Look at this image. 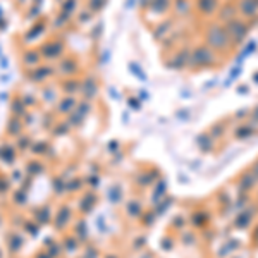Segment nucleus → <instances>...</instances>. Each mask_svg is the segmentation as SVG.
<instances>
[{"label": "nucleus", "mask_w": 258, "mask_h": 258, "mask_svg": "<svg viewBox=\"0 0 258 258\" xmlns=\"http://www.w3.org/2000/svg\"><path fill=\"white\" fill-rule=\"evenodd\" d=\"M76 88H80V85H78L76 81H64L62 83V90L68 91V93H73Z\"/></svg>", "instance_id": "9"}, {"label": "nucleus", "mask_w": 258, "mask_h": 258, "mask_svg": "<svg viewBox=\"0 0 258 258\" xmlns=\"http://www.w3.org/2000/svg\"><path fill=\"white\" fill-rule=\"evenodd\" d=\"M6 18H0V30H6Z\"/></svg>", "instance_id": "11"}, {"label": "nucleus", "mask_w": 258, "mask_h": 258, "mask_svg": "<svg viewBox=\"0 0 258 258\" xmlns=\"http://www.w3.org/2000/svg\"><path fill=\"white\" fill-rule=\"evenodd\" d=\"M23 102H24V105H35V102L36 100L33 98V97H30V95H23Z\"/></svg>", "instance_id": "10"}, {"label": "nucleus", "mask_w": 258, "mask_h": 258, "mask_svg": "<svg viewBox=\"0 0 258 258\" xmlns=\"http://www.w3.org/2000/svg\"><path fill=\"white\" fill-rule=\"evenodd\" d=\"M41 59H43V57H41L38 48H26L21 53V62H23V66L28 69H33V68H36V66H40Z\"/></svg>", "instance_id": "3"}, {"label": "nucleus", "mask_w": 258, "mask_h": 258, "mask_svg": "<svg viewBox=\"0 0 258 258\" xmlns=\"http://www.w3.org/2000/svg\"><path fill=\"white\" fill-rule=\"evenodd\" d=\"M38 50H40L41 57H45V59H57V57H60L62 52H64V43H62L60 40H48V41H45Z\"/></svg>", "instance_id": "2"}, {"label": "nucleus", "mask_w": 258, "mask_h": 258, "mask_svg": "<svg viewBox=\"0 0 258 258\" xmlns=\"http://www.w3.org/2000/svg\"><path fill=\"white\" fill-rule=\"evenodd\" d=\"M74 98L73 97H68V98H62L59 102V112H69L71 109L74 107Z\"/></svg>", "instance_id": "8"}, {"label": "nucleus", "mask_w": 258, "mask_h": 258, "mask_svg": "<svg viewBox=\"0 0 258 258\" xmlns=\"http://www.w3.org/2000/svg\"><path fill=\"white\" fill-rule=\"evenodd\" d=\"M21 129H23L21 117H16V115H12V117L9 119V122H7V133H9V135H19Z\"/></svg>", "instance_id": "7"}, {"label": "nucleus", "mask_w": 258, "mask_h": 258, "mask_svg": "<svg viewBox=\"0 0 258 258\" xmlns=\"http://www.w3.org/2000/svg\"><path fill=\"white\" fill-rule=\"evenodd\" d=\"M60 76H73L76 73V62L73 59H62L59 62V68L55 69Z\"/></svg>", "instance_id": "4"}, {"label": "nucleus", "mask_w": 258, "mask_h": 258, "mask_svg": "<svg viewBox=\"0 0 258 258\" xmlns=\"http://www.w3.org/2000/svg\"><path fill=\"white\" fill-rule=\"evenodd\" d=\"M57 71L52 68V66H47V64H40L36 66V68H33L28 71V80L33 81V83H43L47 81L48 78H52L53 74H55Z\"/></svg>", "instance_id": "1"}, {"label": "nucleus", "mask_w": 258, "mask_h": 258, "mask_svg": "<svg viewBox=\"0 0 258 258\" xmlns=\"http://www.w3.org/2000/svg\"><path fill=\"white\" fill-rule=\"evenodd\" d=\"M43 30H45V21L43 19H40V23L36 21L35 24L28 30L26 33H24V36H23V40L24 41H31V40H35L36 36H40L41 33H43Z\"/></svg>", "instance_id": "5"}, {"label": "nucleus", "mask_w": 258, "mask_h": 258, "mask_svg": "<svg viewBox=\"0 0 258 258\" xmlns=\"http://www.w3.org/2000/svg\"><path fill=\"white\" fill-rule=\"evenodd\" d=\"M18 2H19V4H23V2H24V0H18Z\"/></svg>", "instance_id": "12"}, {"label": "nucleus", "mask_w": 258, "mask_h": 258, "mask_svg": "<svg viewBox=\"0 0 258 258\" xmlns=\"http://www.w3.org/2000/svg\"><path fill=\"white\" fill-rule=\"evenodd\" d=\"M24 112H26V105L23 102V97H14L11 102V114L16 117H23Z\"/></svg>", "instance_id": "6"}]
</instances>
